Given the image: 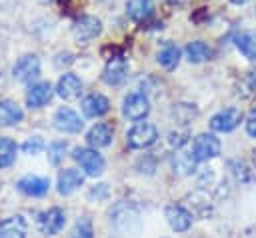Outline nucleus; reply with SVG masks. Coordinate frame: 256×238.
<instances>
[{
    "label": "nucleus",
    "instance_id": "nucleus-1",
    "mask_svg": "<svg viewBox=\"0 0 256 238\" xmlns=\"http://www.w3.org/2000/svg\"><path fill=\"white\" fill-rule=\"evenodd\" d=\"M158 140V128L152 122H136L128 132H126V144L134 150H144L152 146Z\"/></svg>",
    "mask_w": 256,
    "mask_h": 238
},
{
    "label": "nucleus",
    "instance_id": "nucleus-2",
    "mask_svg": "<svg viewBox=\"0 0 256 238\" xmlns=\"http://www.w3.org/2000/svg\"><path fill=\"white\" fill-rule=\"evenodd\" d=\"M72 158L80 164V168L84 170L86 176L96 178V176H100V174L104 172L106 162H104L102 154H98L96 148H76V150L72 152Z\"/></svg>",
    "mask_w": 256,
    "mask_h": 238
},
{
    "label": "nucleus",
    "instance_id": "nucleus-3",
    "mask_svg": "<svg viewBox=\"0 0 256 238\" xmlns=\"http://www.w3.org/2000/svg\"><path fill=\"white\" fill-rule=\"evenodd\" d=\"M222 150V144L220 140L214 136V134H208V132H202L194 138L192 142V154L196 156L198 162H204V160H212L220 154Z\"/></svg>",
    "mask_w": 256,
    "mask_h": 238
},
{
    "label": "nucleus",
    "instance_id": "nucleus-4",
    "mask_svg": "<svg viewBox=\"0 0 256 238\" xmlns=\"http://www.w3.org/2000/svg\"><path fill=\"white\" fill-rule=\"evenodd\" d=\"M150 112V100L142 94V92H130L126 94L124 102H122V114L128 118V120H144Z\"/></svg>",
    "mask_w": 256,
    "mask_h": 238
},
{
    "label": "nucleus",
    "instance_id": "nucleus-5",
    "mask_svg": "<svg viewBox=\"0 0 256 238\" xmlns=\"http://www.w3.org/2000/svg\"><path fill=\"white\" fill-rule=\"evenodd\" d=\"M100 32H102V22L96 16H80L72 26V36L80 44H86V42L98 38Z\"/></svg>",
    "mask_w": 256,
    "mask_h": 238
},
{
    "label": "nucleus",
    "instance_id": "nucleus-6",
    "mask_svg": "<svg viewBox=\"0 0 256 238\" xmlns=\"http://www.w3.org/2000/svg\"><path fill=\"white\" fill-rule=\"evenodd\" d=\"M240 120H242V110L238 106H228L210 118V128L214 132H232L240 124Z\"/></svg>",
    "mask_w": 256,
    "mask_h": 238
},
{
    "label": "nucleus",
    "instance_id": "nucleus-7",
    "mask_svg": "<svg viewBox=\"0 0 256 238\" xmlns=\"http://www.w3.org/2000/svg\"><path fill=\"white\" fill-rule=\"evenodd\" d=\"M12 74H14V78H16L18 82H24V84L36 80V78L40 76V58H38L36 54H26V56H22V58L14 64Z\"/></svg>",
    "mask_w": 256,
    "mask_h": 238
},
{
    "label": "nucleus",
    "instance_id": "nucleus-8",
    "mask_svg": "<svg viewBox=\"0 0 256 238\" xmlns=\"http://www.w3.org/2000/svg\"><path fill=\"white\" fill-rule=\"evenodd\" d=\"M128 78V62L122 56H114L106 62L104 72H102V80L108 86H120L124 84Z\"/></svg>",
    "mask_w": 256,
    "mask_h": 238
},
{
    "label": "nucleus",
    "instance_id": "nucleus-9",
    "mask_svg": "<svg viewBox=\"0 0 256 238\" xmlns=\"http://www.w3.org/2000/svg\"><path fill=\"white\" fill-rule=\"evenodd\" d=\"M54 126H56V130H60V132L76 134V132L82 130L84 122L80 120V116H78L72 108L62 106V108H58L56 114H54Z\"/></svg>",
    "mask_w": 256,
    "mask_h": 238
},
{
    "label": "nucleus",
    "instance_id": "nucleus-10",
    "mask_svg": "<svg viewBox=\"0 0 256 238\" xmlns=\"http://www.w3.org/2000/svg\"><path fill=\"white\" fill-rule=\"evenodd\" d=\"M164 216H166V222L172 230L176 232H186L192 224V212L186 210L182 204H170L166 206L164 210Z\"/></svg>",
    "mask_w": 256,
    "mask_h": 238
},
{
    "label": "nucleus",
    "instance_id": "nucleus-11",
    "mask_svg": "<svg viewBox=\"0 0 256 238\" xmlns=\"http://www.w3.org/2000/svg\"><path fill=\"white\" fill-rule=\"evenodd\" d=\"M82 92V80L72 74V72H66L60 76L58 84H56V94L62 98V100H76Z\"/></svg>",
    "mask_w": 256,
    "mask_h": 238
},
{
    "label": "nucleus",
    "instance_id": "nucleus-12",
    "mask_svg": "<svg viewBox=\"0 0 256 238\" xmlns=\"http://www.w3.org/2000/svg\"><path fill=\"white\" fill-rule=\"evenodd\" d=\"M112 138H114V128H112V124H108V122H98V124H94V126L88 130V134H86V142H88L92 148H106V146H110Z\"/></svg>",
    "mask_w": 256,
    "mask_h": 238
},
{
    "label": "nucleus",
    "instance_id": "nucleus-13",
    "mask_svg": "<svg viewBox=\"0 0 256 238\" xmlns=\"http://www.w3.org/2000/svg\"><path fill=\"white\" fill-rule=\"evenodd\" d=\"M18 190L26 196H44L50 188V180L44 176H36V174H28L24 178L18 180Z\"/></svg>",
    "mask_w": 256,
    "mask_h": 238
},
{
    "label": "nucleus",
    "instance_id": "nucleus-14",
    "mask_svg": "<svg viewBox=\"0 0 256 238\" xmlns=\"http://www.w3.org/2000/svg\"><path fill=\"white\" fill-rule=\"evenodd\" d=\"M66 224V214L62 208H50L40 216V230L48 236L58 234Z\"/></svg>",
    "mask_w": 256,
    "mask_h": 238
},
{
    "label": "nucleus",
    "instance_id": "nucleus-15",
    "mask_svg": "<svg viewBox=\"0 0 256 238\" xmlns=\"http://www.w3.org/2000/svg\"><path fill=\"white\" fill-rule=\"evenodd\" d=\"M52 94H54V90H52V84L50 82H36L26 92V104L30 108H40V106H44V104L50 102Z\"/></svg>",
    "mask_w": 256,
    "mask_h": 238
},
{
    "label": "nucleus",
    "instance_id": "nucleus-16",
    "mask_svg": "<svg viewBox=\"0 0 256 238\" xmlns=\"http://www.w3.org/2000/svg\"><path fill=\"white\" fill-rule=\"evenodd\" d=\"M82 184H84V174L80 170H76V168H66V170L60 172L56 186H58V194L68 196L74 190H78Z\"/></svg>",
    "mask_w": 256,
    "mask_h": 238
},
{
    "label": "nucleus",
    "instance_id": "nucleus-17",
    "mask_svg": "<svg viewBox=\"0 0 256 238\" xmlns=\"http://www.w3.org/2000/svg\"><path fill=\"white\" fill-rule=\"evenodd\" d=\"M110 110V102L104 94H88L82 100V112L88 118H100Z\"/></svg>",
    "mask_w": 256,
    "mask_h": 238
},
{
    "label": "nucleus",
    "instance_id": "nucleus-18",
    "mask_svg": "<svg viewBox=\"0 0 256 238\" xmlns=\"http://www.w3.org/2000/svg\"><path fill=\"white\" fill-rule=\"evenodd\" d=\"M234 46L248 60H256V30H244L234 36Z\"/></svg>",
    "mask_w": 256,
    "mask_h": 238
},
{
    "label": "nucleus",
    "instance_id": "nucleus-19",
    "mask_svg": "<svg viewBox=\"0 0 256 238\" xmlns=\"http://www.w3.org/2000/svg\"><path fill=\"white\" fill-rule=\"evenodd\" d=\"M0 238H26V220L22 216H10L2 220Z\"/></svg>",
    "mask_w": 256,
    "mask_h": 238
},
{
    "label": "nucleus",
    "instance_id": "nucleus-20",
    "mask_svg": "<svg viewBox=\"0 0 256 238\" xmlns=\"http://www.w3.org/2000/svg\"><path fill=\"white\" fill-rule=\"evenodd\" d=\"M184 54L190 64H200L212 58V48L202 40H194V42H188V46L184 48Z\"/></svg>",
    "mask_w": 256,
    "mask_h": 238
},
{
    "label": "nucleus",
    "instance_id": "nucleus-21",
    "mask_svg": "<svg viewBox=\"0 0 256 238\" xmlns=\"http://www.w3.org/2000/svg\"><path fill=\"white\" fill-rule=\"evenodd\" d=\"M180 56H182L180 48H178L176 44L168 42V44H164V46L158 50L156 60H158V64H160L162 68H166V70H174V68L178 66V62H180Z\"/></svg>",
    "mask_w": 256,
    "mask_h": 238
},
{
    "label": "nucleus",
    "instance_id": "nucleus-22",
    "mask_svg": "<svg viewBox=\"0 0 256 238\" xmlns=\"http://www.w3.org/2000/svg\"><path fill=\"white\" fill-rule=\"evenodd\" d=\"M24 118L22 108L12 100H0V126L18 124Z\"/></svg>",
    "mask_w": 256,
    "mask_h": 238
},
{
    "label": "nucleus",
    "instance_id": "nucleus-23",
    "mask_svg": "<svg viewBox=\"0 0 256 238\" xmlns=\"http://www.w3.org/2000/svg\"><path fill=\"white\" fill-rule=\"evenodd\" d=\"M150 12H152V2L150 0H128L126 2V14L136 22L148 18Z\"/></svg>",
    "mask_w": 256,
    "mask_h": 238
},
{
    "label": "nucleus",
    "instance_id": "nucleus-24",
    "mask_svg": "<svg viewBox=\"0 0 256 238\" xmlns=\"http://www.w3.org/2000/svg\"><path fill=\"white\" fill-rule=\"evenodd\" d=\"M196 156L192 152H178L174 154V172L178 174H192L194 168H196Z\"/></svg>",
    "mask_w": 256,
    "mask_h": 238
},
{
    "label": "nucleus",
    "instance_id": "nucleus-25",
    "mask_svg": "<svg viewBox=\"0 0 256 238\" xmlns=\"http://www.w3.org/2000/svg\"><path fill=\"white\" fill-rule=\"evenodd\" d=\"M16 160V142L0 136V168L10 166Z\"/></svg>",
    "mask_w": 256,
    "mask_h": 238
},
{
    "label": "nucleus",
    "instance_id": "nucleus-26",
    "mask_svg": "<svg viewBox=\"0 0 256 238\" xmlns=\"http://www.w3.org/2000/svg\"><path fill=\"white\" fill-rule=\"evenodd\" d=\"M228 166H230L234 178H236L240 184H248V182L254 180V172H252V168H250L246 162H242V160H230Z\"/></svg>",
    "mask_w": 256,
    "mask_h": 238
},
{
    "label": "nucleus",
    "instance_id": "nucleus-27",
    "mask_svg": "<svg viewBox=\"0 0 256 238\" xmlns=\"http://www.w3.org/2000/svg\"><path fill=\"white\" fill-rule=\"evenodd\" d=\"M238 94H240L242 98H250V96L256 94V68L248 70V72L240 78V82H238Z\"/></svg>",
    "mask_w": 256,
    "mask_h": 238
},
{
    "label": "nucleus",
    "instance_id": "nucleus-28",
    "mask_svg": "<svg viewBox=\"0 0 256 238\" xmlns=\"http://www.w3.org/2000/svg\"><path fill=\"white\" fill-rule=\"evenodd\" d=\"M66 150H68V144L64 142V140H56V142H52L50 146H48V160H50V164H60L62 160H64V156H66Z\"/></svg>",
    "mask_w": 256,
    "mask_h": 238
},
{
    "label": "nucleus",
    "instance_id": "nucleus-29",
    "mask_svg": "<svg viewBox=\"0 0 256 238\" xmlns=\"http://www.w3.org/2000/svg\"><path fill=\"white\" fill-rule=\"evenodd\" d=\"M70 238H94L90 218H86V216L80 218V220L74 224V228H72V232H70Z\"/></svg>",
    "mask_w": 256,
    "mask_h": 238
},
{
    "label": "nucleus",
    "instance_id": "nucleus-30",
    "mask_svg": "<svg viewBox=\"0 0 256 238\" xmlns=\"http://www.w3.org/2000/svg\"><path fill=\"white\" fill-rule=\"evenodd\" d=\"M42 150H44V140H42V138H38V136L28 138V140L22 144V152H24V154H30V156L40 154Z\"/></svg>",
    "mask_w": 256,
    "mask_h": 238
},
{
    "label": "nucleus",
    "instance_id": "nucleus-31",
    "mask_svg": "<svg viewBox=\"0 0 256 238\" xmlns=\"http://www.w3.org/2000/svg\"><path fill=\"white\" fill-rule=\"evenodd\" d=\"M186 140H188V132H170V138H168V142H170L172 148L184 146Z\"/></svg>",
    "mask_w": 256,
    "mask_h": 238
},
{
    "label": "nucleus",
    "instance_id": "nucleus-32",
    "mask_svg": "<svg viewBox=\"0 0 256 238\" xmlns=\"http://www.w3.org/2000/svg\"><path fill=\"white\" fill-rule=\"evenodd\" d=\"M246 132H248V136L256 138V108H252L250 114L246 116Z\"/></svg>",
    "mask_w": 256,
    "mask_h": 238
},
{
    "label": "nucleus",
    "instance_id": "nucleus-33",
    "mask_svg": "<svg viewBox=\"0 0 256 238\" xmlns=\"http://www.w3.org/2000/svg\"><path fill=\"white\" fill-rule=\"evenodd\" d=\"M230 2H232V4H236V6H240V4H246L248 0H230Z\"/></svg>",
    "mask_w": 256,
    "mask_h": 238
},
{
    "label": "nucleus",
    "instance_id": "nucleus-34",
    "mask_svg": "<svg viewBox=\"0 0 256 238\" xmlns=\"http://www.w3.org/2000/svg\"><path fill=\"white\" fill-rule=\"evenodd\" d=\"M252 164H254V170H256V150H252Z\"/></svg>",
    "mask_w": 256,
    "mask_h": 238
},
{
    "label": "nucleus",
    "instance_id": "nucleus-35",
    "mask_svg": "<svg viewBox=\"0 0 256 238\" xmlns=\"http://www.w3.org/2000/svg\"><path fill=\"white\" fill-rule=\"evenodd\" d=\"M254 16H256V6H254Z\"/></svg>",
    "mask_w": 256,
    "mask_h": 238
}]
</instances>
